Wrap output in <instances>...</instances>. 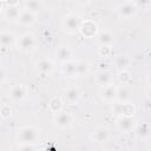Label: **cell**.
Returning a JSON list of instances; mask_svg holds the SVG:
<instances>
[{"label":"cell","instance_id":"6da1fadb","mask_svg":"<svg viewBox=\"0 0 151 151\" xmlns=\"http://www.w3.org/2000/svg\"><path fill=\"white\" fill-rule=\"evenodd\" d=\"M39 138V130L33 126L22 127L18 133V140L22 144H33Z\"/></svg>","mask_w":151,"mask_h":151},{"label":"cell","instance_id":"7a4b0ae2","mask_svg":"<svg viewBox=\"0 0 151 151\" xmlns=\"http://www.w3.org/2000/svg\"><path fill=\"white\" fill-rule=\"evenodd\" d=\"M112 112L118 116H133L136 113V107L133 104H130L127 101H117L112 106Z\"/></svg>","mask_w":151,"mask_h":151},{"label":"cell","instance_id":"3957f363","mask_svg":"<svg viewBox=\"0 0 151 151\" xmlns=\"http://www.w3.org/2000/svg\"><path fill=\"white\" fill-rule=\"evenodd\" d=\"M63 26H64V29L67 33H76V32H78L80 29L81 20L76 14H68V15H66L64 18Z\"/></svg>","mask_w":151,"mask_h":151},{"label":"cell","instance_id":"277c9868","mask_svg":"<svg viewBox=\"0 0 151 151\" xmlns=\"http://www.w3.org/2000/svg\"><path fill=\"white\" fill-rule=\"evenodd\" d=\"M18 45H19V48L25 51V52H29L34 48V45H35V39L33 37V34L31 33H24L20 35L19 38V41H18Z\"/></svg>","mask_w":151,"mask_h":151},{"label":"cell","instance_id":"5b68a950","mask_svg":"<svg viewBox=\"0 0 151 151\" xmlns=\"http://www.w3.org/2000/svg\"><path fill=\"white\" fill-rule=\"evenodd\" d=\"M72 122H73V117L71 113L68 112H64L63 110L58 113H55V117H54V123L57 126H59L60 129H66L68 126L72 125Z\"/></svg>","mask_w":151,"mask_h":151},{"label":"cell","instance_id":"8992f818","mask_svg":"<svg viewBox=\"0 0 151 151\" xmlns=\"http://www.w3.org/2000/svg\"><path fill=\"white\" fill-rule=\"evenodd\" d=\"M137 12V7L134 4L130 2V1H126L124 4H122L119 7H118V13L122 18H125V19H129L131 17H133Z\"/></svg>","mask_w":151,"mask_h":151},{"label":"cell","instance_id":"52a82bcc","mask_svg":"<svg viewBox=\"0 0 151 151\" xmlns=\"http://www.w3.org/2000/svg\"><path fill=\"white\" fill-rule=\"evenodd\" d=\"M134 123L132 116H122L117 120V126L122 132H129L134 127Z\"/></svg>","mask_w":151,"mask_h":151},{"label":"cell","instance_id":"ba28073f","mask_svg":"<svg viewBox=\"0 0 151 151\" xmlns=\"http://www.w3.org/2000/svg\"><path fill=\"white\" fill-rule=\"evenodd\" d=\"M80 99V91L78 87H68L64 93V100L68 105H74Z\"/></svg>","mask_w":151,"mask_h":151},{"label":"cell","instance_id":"9c48e42d","mask_svg":"<svg viewBox=\"0 0 151 151\" xmlns=\"http://www.w3.org/2000/svg\"><path fill=\"white\" fill-rule=\"evenodd\" d=\"M100 98L105 101H113L116 99V94H117V87L109 84L105 86H101L100 90Z\"/></svg>","mask_w":151,"mask_h":151},{"label":"cell","instance_id":"30bf717a","mask_svg":"<svg viewBox=\"0 0 151 151\" xmlns=\"http://www.w3.org/2000/svg\"><path fill=\"white\" fill-rule=\"evenodd\" d=\"M91 138H92L96 143H106V142L109 140V138H110V132H109V130H107L106 127L99 126V127H97V129L93 131Z\"/></svg>","mask_w":151,"mask_h":151},{"label":"cell","instance_id":"8fae6325","mask_svg":"<svg viewBox=\"0 0 151 151\" xmlns=\"http://www.w3.org/2000/svg\"><path fill=\"white\" fill-rule=\"evenodd\" d=\"M18 21H19L21 25L29 26V25H32V24L35 21V14L32 13V12H29V11H27V9L20 11Z\"/></svg>","mask_w":151,"mask_h":151},{"label":"cell","instance_id":"7c38bea8","mask_svg":"<svg viewBox=\"0 0 151 151\" xmlns=\"http://www.w3.org/2000/svg\"><path fill=\"white\" fill-rule=\"evenodd\" d=\"M15 42V37L13 33L11 32H0V46L8 48L11 46H13V44Z\"/></svg>","mask_w":151,"mask_h":151},{"label":"cell","instance_id":"4fadbf2b","mask_svg":"<svg viewBox=\"0 0 151 151\" xmlns=\"http://www.w3.org/2000/svg\"><path fill=\"white\" fill-rule=\"evenodd\" d=\"M80 31L85 37H93L97 33V25L96 22L87 20L83 24V26H80Z\"/></svg>","mask_w":151,"mask_h":151},{"label":"cell","instance_id":"5bb4252c","mask_svg":"<svg viewBox=\"0 0 151 151\" xmlns=\"http://www.w3.org/2000/svg\"><path fill=\"white\" fill-rule=\"evenodd\" d=\"M26 96V87L22 84H18L9 91V97L14 100H21Z\"/></svg>","mask_w":151,"mask_h":151},{"label":"cell","instance_id":"9a60e30c","mask_svg":"<svg viewBox=\"0 0 151 151\" xmlns=\"http://www.w3.org/2000/svg\"><path fill=\"white\" fill-rule=\"evenodd\" d=\"M37 68L41 74H50L53 70V65L48 59L42 58L37 63Z\"/></svg>","mask_w":151,"mask_h":151},{"label":"cell","instance_id":"2e32d148","mask_svg":"<svg viewBox=\"0 0 151 151\" xmlns=\"http://www.w3.org/2000/svg\"><path fill=\"white\" fill-rule=\"evenodd\" d=\"M114 41V37L111 32H101L99 35H98V42L103 46H111Z\"/></svg>","mask_w":151,"mask_h":151},{"label":"cell","instance_id":"e0dca14e","mask_svg":"<svg viewBox=\"0 0 151 151\" xmlns=\"http://www.w3.org/2000/svg\"><path fill=\"white\" fill-rule=\"evenodd\" d=\"M63 71H64V73H65L66 76H68V77H74L76 73H77V61H73V60L64 61Z\"/></svg>","mask_w":151,"mask_h":151},{"label":"cell","instance_id":"ac0fdd59","mask_svg":"<svg viewBox=\"0 0 151 151\" xmlns=\"http://www.w3.org/2000/svg\"><path fill=\"white\" fill-rule=\"evenodd\" d=\"M96 80L99 85L101 86H105V85H109L111 84V80H112V77L111 74L105 70V71H99L96 76Z\"/></svg>","mask_w":151,"mask_h":151},{"label":"cell","instance_id":"d6986e66","mask_svg":"<svg viewBox=\"0 0 151 151\" xmlns=\"http://www.w3.org/2000/svg\"><path fill=\"white\" fill-rule=\"evenodd\" d=\"M57 57L60 61H67L72 57V51L67 46H60L57 50Z\"/></svg>","mask_w":151,"mask_h":151},{"label":"cell","instance_id":"ffe728a7","mask_svg":"<svg viewBox=\"0 0 151 151\" xmlns=\"http://www.w3.org/2000/svg\"><path fill=\"white\" fill-rule=\"evenodd\" d=\"M114 66L118 71H124V70H127V66H129V58L125 55V54H120L114 60Z\"/></svg>","mask_w":151,"mask_h":151},{"label":"cell","instance_id":"44dd1931","mask_svg":"<svg viewBox=\"0 0 151 151\" xmlns=\"http://www.w3.org/2000/svg\"><path fill=\"white\" fill-rule=\"evenodd\" d=\"M19 14H20V11H19L18 6H8L7 9L5 11V17L11 21L18 20L19 19Z\"/></svg>","mask_w":151,"mask_h":151},{"label":"cell","instance_id":"7402d4cb","mask_svg":"<svg viewBox=\"0 0 151 151\" xmlns=\"http://www.w3.org/2000/svg\"><path fill=\"white\" fill-rule=\"evenodd\" d=\"M48 107L53 113H58L63 110V100L60 98L53 97L48 103Z\"/></svg>","mask_w":151,"mask_h":151},{"label":"cell","instance_id":"603a6c76","mask_svg":"<svg viewBox=\"0 0 151 151\" xmlns=\"http://www.w3.org/2000/svg\"><path fill=\"white\" fill-rule=\"evenodd\" d=\"M25 9L35 14L41 9V4L39 0H27L25 2Z\"/></svg>","mask_w":151,"mask_h":151},{"label":"cell","instance_id":"cb8c5ba5","mask_svg":"<svg viewBox=\"0 0 151 151\" xmlns=\"http://www.w3.org/2000/svg\"><path fill=\"white\" fill-rule=\"evenodd\" d=\"M116 99L118 101H127L130 99V91L127 87L123 86L117 88V94H116Z\"/></svg>","mask_w":151,"mask_h":151},{"label":"cell","instance_id":"d4e9b609","mask_svg":"<svg viewBox=\"0 0 151 151\" xmlns=\"http://www.w3.org/2000/svg\"><path fill=\"white\" fill-rule=\"evenodd\" d=\"M88 70H90V66L86 61H77V73H76V76H78V77L86 76L88 73Z\"/></svg>","mask_w":151,"mask_h":151},{"label":"cell","instance_id":"484cf974","mask_svg":"<svg viewBox=\"0 0 151 151\" xmlns=\"http://www.w3.org/2000/svg\"><path fill=\"white\" fill-rule=\"evenodd\" d=\"M137 136L139 137V138H146L147 136H149V133H150V127H149V124H146V123H143L142 125H139L138 127H137Z\"/></svg>","mask_w":151,"mask_h":151},{"label":"cell","instance_id":"4316f807","mask_svg":"<svg viewBox=\"0 0 151 151\" xmlns=\"http://www.w3.org/2000/svg\"><path fill=\"white\" fill-rule=\"evenodd\" d=\"M130 79H131V76H130V73H129L126 70L119 71V73H118V80H119L123 85L127 84V83L130 81Z\"/></svg>","mask_w":151,"mask_h":151},{"label":"cell","instance_id":"83f0119b","mask_svg":"<svg viewBox=\"0 0 151 151\" xmlns=\"http://www.w3.org/2000/svg\"><path fill=\"white\" fill-rule=\"evenodd\" d=\"M98 53L103 58L110 57V54H111V46H103V45H100V47L98 50Z\"/></svg>","mask_w":151,"mask_h":151},{"label":"cell","instance_id":"f1b7e54d","mask_svg":"<svg viewBox=\"0 0 151 151\" xmlns=\"http://www.w3.org/2000/svg\"><path fill=\"white\" fill-rule=\"evenodd\" d=\"M12 114V109L9 105H2L1 109H0V116L4 117V118H7Z\"/></svg>","mask_w":151,"mask_h":151},{"label":"cell","instance_id":"f546056e","mask_svg":"<svg viewBox=\"0 0 151 151\" xmlns=\"http://www.w3.org/2000/svg\"><path fill=\"white\" fill-rule=\"evenodd\" d=\"M134 5H136V7L147 9V8H149V6H150V0H136Z\"/></svg>","mask_w":151,"mask_h":151},{"label":"cell","instance_id":"4dcf8cb0","mask_svg":"<svg viewBox=\"0 0 151 151\" xmlns=\"http://www.w3.org/2000/svg\"><path fill=\"white\" fill-rule=\"evenodd\" d=\"M20 149L21 150H34V146L31 145V144H24V145L20 146Z\"/></svg>","mask_w":151,"mask_h":151},{"label":"cell","instance_id":"1f68e13d","mask_svg":"<svg viewBox=\"0 0 151 151\" xmlns=\"http://www.w3.org/2000/svg\"><path fill=\"white\" fill-rule=\"evenodd\" d=\"M5 78H6V73H5L4 68L0 67V83H2V81L5 80Z\"/></svg>","mask_w":151,"mask_h":151},{"label":"cell","instance_id":"d6a6232c","mask_svg":"<svg viewBox=\"0 0 151 151\" xmlns=\"http://www.w3.org/2000/svg\"><path fill=\"white\" fill-rule=\"evenodd\" d=\"M6 1H7L8 6H17L19 2V0H6Z\"/></svg>","mask_w":151,"mask_h":151},{"label":"cell","instance_id":"836d02e7","mask_svg":"<svg viewBox=\"0 0 151 151\" xmlns=\"http://www.w3.org/2000/svg\"><path fill=\"white\" fill-rule=\"evenodd\" d=\"M90 1H91V0H77V2L80 4V5H87Z\"/></svg>","mask_w":151,"mask_h":151},{"label":"cell","instance_id":"e575fe53","mask_svg":"<svg viewBox=\"0 0 151 151\" xmlns=\"http://www.w3.org/2000/svg\"><path fill=\"white\" fill-rule=\"evenodd\" d=\"M0 8H1V4H0Z\"/></svg>","mask_w":151,"mask_h":151},{"label":"cell","instance_id":"d590c367","mask_svg":"<svg viewBox=\"0 0 151 151\" xmlns=\"http://www.w3.org/2000/svg\"><path fill=\"white\" fill-rule=\"evenodd\" d=\"M126 1H130V0H126Z\"/></svg>","mask_w":151,"mask_h":151}]
</instances>
